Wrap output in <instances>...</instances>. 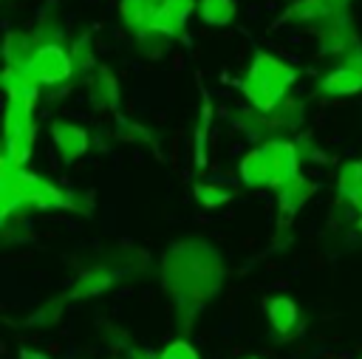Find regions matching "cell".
Instances as JSON below:
<instances>
[{"instance_id":"obj_1","label":"cell","mask_w":362,"mask_h":359,"mask_svg":"<svg viewBox=\"0 0 362 359\" xmlns=\"http://www.w3.org/2000/svg\"><path fill=\"white\" fill-rule=\"evenodd\" d=\"M164 283L178 311L192 314L221 286V260L206 243H175L164 260Z\"/></svg>"},{"instance_id":"obj_4","label":"cell","mask_w":362,"mask_h":359,"mask_svg":"<svg viewBox=\"0 0 362 359\" xmlns=\"http://www.w3.org/2000/svg\"><path fill=\"white\" fill-rule=\"evenodd\" d=\"M260 155L266 161V172H269V187L280 189L286 187L291 178H297V147L286 139H272L260 147Z\"/></svg>"},{"instance_id":"obj_22","label":"cell","mask_w":362,"mask_h":359,"mask_svg":"<svg viewBox=\"0 0 362 359\" xmlns=\"http://www.w3.org/2000/svg\"><path fill=\"white\" fill-rule=\"evenodd\" d=\"M127 359H158V353H153L150 348H130Z\"/></svg>"},{"instance_id":"obj_9","label":"cell","mask_w":362,"mask_h":359,"mask_svg":"<svg viewBox=\"0 0 362 359\" xmlns=\"http://www.w3.org/2000/svg\"><path fill=\"white\" fill-rule=\"evenodd\" d=\"M209 127H212V102H209V93L201 88V113H198V124H195V136H192L195 167H206V161H209Z\"/></svg>"},{"instance_id":"obj_20","label":"cell","mask_w":362,"mask_h":359,"mask_svg":"<svg viewBox=\"0 0 362 359\" xmlns=\"http://www.w3.org/2000/svg\"><path fill=\"white\" fill-rule=\"evenodd\" d=\"M158 359H198V351L187 339H175L158 353Z\"/></svg>"},{"instance_id":"obj_15","label":"cell","mask_w":362,"mask_h":359,"mask_svg":"<svg viewBox=\"0 0 362 359\" xmlns=\"http://www.w3.org/2000/svg\"><path fill=\"white\" fill-rule=\"evenodd\" d=\"M238 14L235 0H198V17L209 25H229Z\"/></svg>"},{"instance_id":"obj_8","label":"cell","mask_w":362,"mask_h":359,"mask_svg":"<svg viewBox=\"0 0 362 359\" xmlns=\"http://www.w3.org/2000/svg\"><path fill=\"white\" fill-rule=\"evenodd\" d=\"M320 88H322V93H328V96H348V93H356V90H362V71H359V65L345 62V65L334 68L331 73H325V79H322Z\"/></svg>"},{"instance_id":"obj_7","label":"cell","mask_w":362,"mask_h":359,"mask_svg":"<svg viewBox=\"0 0 362 359\" xmlns=\"http://www.w3.org/2000/svg\"><path fill=\"white\" fill-rule=\"evenodd\" d=\"M3 85H6V93H8V102H20V105H34L37 96H40V85L23 71V68H14V65H6L3 71Z\"/></svg>"},{"instance_id":"obj_16","label":"cell","mask_w":362,"mask_h":359,"mask_svg":"<svg viewBox=\"0 0 362 359\" xmlns=\"http://www.w3.org/2000/svg\"><path fill=\"white\" fill-rule=\"evenodd\" d=\"M90 99L99 107H116L119 105V88H116V79H113V73L107 68L96 71V79L90 85Z\"/></svg>"},{"instance_id":"obj_21","label":"cell","mask_w":362,"mask_h":359,"mask_svg":"<svg viewBox=\"0 0 362 359\" xmlns=\"http://www.w3.org/2000/svg\"><path fill=\"white\" fill-rule=\"evenodd\" d=\"M122 139H127V141H150V133H147V127H141V124H136V122H127V119H122L119 122V130H116Z\"/></svg>"},{"instance_id":"obj_11","label":"cell","mask_w":362,"mask_h":359,"mask_svg":"<svg viewBox=\"0 0 362 359\" xmlns=\"http://www.w3.org/2000/svg\"><path fill=\"white\" fill-rule=\"evenodd\" d=\"M337 189L339 195L362 212V161H348L342 170H339V181H337Z\"/></svg>"},{"instance_id":"obj_23","label":"cell","mask_w":362,"mask_h":359,"mask_svg":"<svg viewBox=\"0 0 362 359\" xmlns=\"http://www.w3.org/2000/svg\"><path fill=\"white\" fill-rule=\"evenodd\" d=\"M20 359H48L42 351H20Z\"/></svg>"},{"instance_id":"obj_14","label":"cell","mask_w":362,"mask_h":359,"mask_svg":"<svg viewBox=\"0 0 362 359\" xmlns=\"http://www.w3.org/2000/svg\"><path fill=\"white\" fill-rule=\"evenodd\" d=\"M156 8H158L156 0H122V17L136 31H150Z\"/></svg>"},{"instance_id":"obj_25","label":"cell","mask_w":362,"mask_h":359,"mask_svg":"<svg viewBox=\"0 0 362 359\" xmlns=\"http://www.w3.org/2000/svg\"><path fill=\"white\" fill-rule=\"evenodd\" d=\"M339 3H345V0H339Z\"/></svg>"},{"instance_id":"obj_6","label":"cell","mask_w":362,"mask_h":359,"mask_svg":"<svg viewBox=\"0 0 362 359\" xmlns=\"http://www.w3.org/2000/svg\"><path fill=\"white\" fill-rule=\"evenodd\" d=\"M51 139H54V144L65 161H76L79 155H85V150L90 144L85 127H79L74 122H62V119L51 124Z\"/></svg>"},{"instance_id":"obj_12","label":"cell","mask_w":362,"mask_h":359,"mask_svg":"<svg viewBox=\"0 0 362 359\" xmlns=\"http://www.w3.org/2000/svg\"><path fill=\"white\" fill-rule=\"evenodd\" d=\"M116 283V274L113 271H107V269H88V271H82L79 274V280L74 283V288H71V297H76V300H82V297H96V294H102L107 286H113Z\"/></svg>"},{"instance_id":"obj_17","label":"cell","mask_w":362,"mask_h":359,"mask_svg":"<svg viewBox=\"0 0 362 359\" xmlns=\"http://www.w3.org/2000/svg\"><path fill=\"white\" fill-rule=\"evenodd\" d=\"M34 133V119H31V107L20 105V102H8V113H6V139H17V136H28Z\"/></svg>"},{"instance_id":"obj_10","label":"cell","mask_w":362,"mask_h":359,"mask_svg":"<svg viewBox=\"0 0 362 359\" xmlns=\"http://www.w3.org/2000/svg\"><path fill=\"white\" fill-rule=\"evenodd\" d=\"M311 192H314V184H311V181H305L303 175L291 178L286 187H280V189H277L280 212H283V215H294V212H297V209L311 198Z\"/></svg>"},{"instance_id":"obj_24","label":"cell","mask_w":362,"mask_h":359,"mask_svg":"<svg viewBox=\"0 0 362 359\" xmlns=\"http://www.w3.org/2000/svg\"><path fill=\"white\" fill-rule=\"evenodd\" d=\"M156 3H161V0H156Z\"/></svg>"},{"instance_id":"obj_18","label":"cell","mask_w":362,"mask_h":359,"mask_svg":"<svg viewBox=\"0 0 362 359\" xmlns=\"http://www.w3.org/2000/svg\"><path fill=\"white\" fill-rule=\"evenodd\" d=\"M240 178L249 187H269V172H266V161L260 155V147L240 158Z\"/></svg>"},{"instance_id":"obj_5","label":"cell","mask_w":362,"mask_h":359,"mask_svg":"<svg viewBox=\"0 0 362 359\" xmlns=\"http://www.w3.org/2000/svg\"><path fill=\"white\" fill-rule=\"evenodd\" d=\"M192 8H198L195 0H161L156 8V17L150 23L153 34H178L187 23V17L192 14Z\"/></svg>"},{"instance_id":"obj_2","label":"cell","mask_w":362,"mask_h":359,"mask_svg":"<svg viewBox=\"0 0 362 359\" xmlns=\"http://www.w3.org/2000/svg\"><path fill=\"white\" fill-rule=\"evenodd\" d=\"M294 79L297 71L288 62H283L269 51H255L252 65L240 79V90L257 113H272L286 99V90L288 85H294Z\"/></svg>"},{"instance_id":"obj_19","label":"cell","mask_w":362,"mask_h":359,"mask_svg":"<svg viewBox=\"0 0 362 359\" xmlns=\"http://www.w3.org/2000/svg\"><path fill=\"white\" fill-rule=\"evenodd\" d=\"M195 201L206 209H215V206H223L226 201H232V189H226L221 184H212V181L195 184Z\"/></svg>"},{"instance_id":"obj_3","label":"cell","mask_w":362,"mask_h":359,"mask_svg":"<svg viewBox=\"0 0 362 359\" xmlns=\"http://www.w3.org/2000/svg\"><path fill=\"white\" fill-rule=\"evenodd\" d=\"M23 71L37 82V85H59L71 76L74 71V57L57 45V42H42L37 45L34 57L23 65Z\"/></svg>"},{"instance_id":"obj_13","label":"cell","mask_w":362,"mask_h":359,"mask_svg":"<svg viewBox=\"0 0 362 359\" xmlns=\"http://www.w3.org/2000/svg\"><path fill=\"white\" fill-rule=\"evenodd\" d=\"M266 317L277 334H288L297 325V305L288 297H272L266 300Z\"/></svg>"}]
</instances>
